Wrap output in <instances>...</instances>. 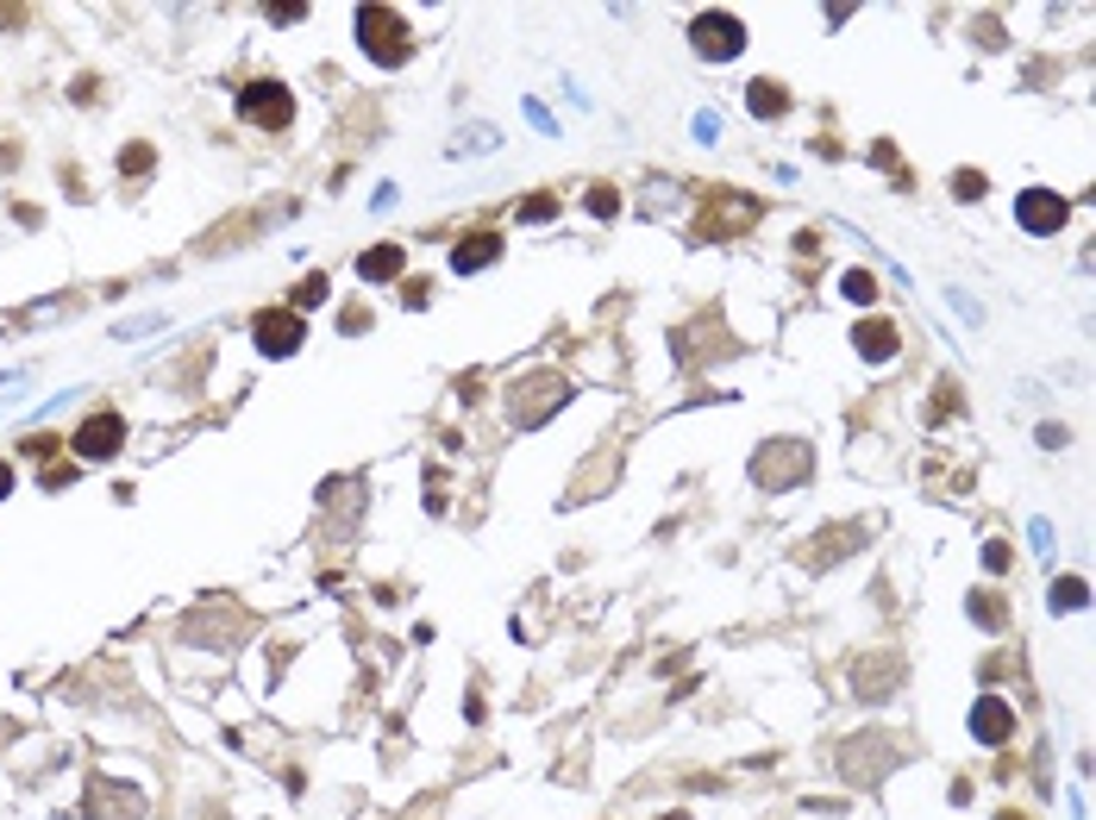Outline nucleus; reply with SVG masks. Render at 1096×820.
I'll return each instance as SVG.
<instances>
[{
  "label": "nucleus",
  "mask_w": 1096,
  "mask_h": 820,
  "mask_svg": "<svg viewBox=\"0 0 1096 820\" xmlns=\"http://www.w3.org/2000/svg\"><path fill=\"white\" fill-rule=\"evenodd\" d=\"M808 470H815V451L802 445V439H771V445H758L752 451V482L758 489H796V482H808Z\"/></svg>",
  "instance_id": "obj_1"
},
{
  "label": "nucleus",
  "mask_w": 1096,
  "mask_h": 820,
  "mask_svg": "<svg viewBox=\"0 0 1096 820\" xmlns=\"http://www.w3.org/2000/svg\"><path fill=\"white\" fill-rule=\"evenodd\" d=\"M357 45L370 50L376 63H389V70H395L414 38H407V20H401L395 7H364V13H357Z\"/></svg>",
  "instance_id": "obj_2"
},
{
  "label": "nucleus",
  "mask_w": 1096,
  "mask_h": 820,
  "mask_svg": "<svg viewBox=\"0 0 1096 820\" xmlns=\"http://www.w3.org/2000/svg\"><path fill=\"white\" fill-rule=\"evenodd\" d=\"M758 220V200L752 195H727V188H708L696 207V232L702 238H727V232H740V225Z\"/></svg>",
  "instance_id": "obj_3"
},
{
  "label": "nucleus",
  "mask_w": 1096,
  "mask_h": 820,
  "mask_svg": "<svg viewBox=\"0 0 1096 820\" xmlns=\"http://www.w3.org/2000/svg\"><path fill=\"white\" fill-rule=\"evenodd\" d=\"M897 758H902V746L890 733H865V739L840 746V771H847V783L852 776H858V783H877L884 771H897Z\"/></svg>",
  "instance_id": "obj_4"
},
{
  "label": "nucleus",
  "mask_w": 1096,
  "mask_h": 820,
  "mask_svg": "<svg viewBox=\"0 0 1096 820\" xmlns=\"http://www.w3.org/2000/svg\"><path fill=\"white\" fill-rule=\"evenodd\" d=\"M847 683H852V696H858V701L897 696V689H902V658H897V651H865V658H852Z\"/></svg>",
  "instance_id": "obj_5"
},
{
  "label": "nucleus",
  "mask_w": 1096,
  "mask_h": 820,
  "mask_svg": "<svg viewBox=\"0 0 1096 820\" xmlns=\"http://www.w3.org/2000/svg\"><path fill=\"white\" fill-rule=\"evenodd\" d=\"M239 113H245L251 125H264V132H282V125L295 120V95H289L282 82H270V75H257L245 95H239Z\"/></svg>",
  "instance_id": "obj_6"
},
{
  "label": "nucleus",
  "mask_w": 1096,
  "mask_h": 820,
  "mask_svg": "<svg viewBox=\"0 0 1096 820\" xmlns=\"http://www.w3.org/2000/svg\"><path fill=\"white\" fill-rule=\"evenodd\" d=\"M690 45H696L708 63H727V57L746 50V25L733 20V13H702V20L690 25Z\"/></svg>",
  "instance_id": "obj_7"
},
{
  "label": "nucleus",
  "mask_w": 1096,
  "mask_h": 820,
  "mask_svg": "<svg viewBox=\"0 0 1096 820\" xmlns=\"http://www.w3.org/2000/svg\"><path fill=\"white\" fill-rule=\"evenodd\" d=\"M865 539H872L865 526L840 521V526H827L821 539H808V546H796V564H802V571H833V564H840L847 551H858Z\"/></svg>",
  "instance_id": "obj_8"
},
{
  "label": "nucleus",
  "mask_w": 1096,
  "mask_h": 820,
  "mask_svg": "<svg viewBox=\"0 0 1096 820\" xmlns=\"http://www.w3.org/2000/svg\"><path fill=\"white\" fill-rule=\"evenodd\" d=\"M251 332H257V351H264V357H289V351H301V339H307V320L289 314V307H270V314L251 320Z\"/></svg>",
  "instance_id": "obj_9"
},
{
  "label": "nucleus",
  "mask_w": 1096,
  "mask_h": 820,
  "mask_svg": "<svg viewBox=\"0 0 1096 820\" xmlns=\"http://www.w3.org/2000/svg\"><path fill=\"white\" fill-rule=\"evenodd\" d=\"M564 395H571V382H564V376H551V370H539L533 382H526V389H514V420H521V426H539Z\"/></svg>",
  "instance_id": "obj_10"
},
{
  "label": "nucleus",
  "mask_w": 1096,
  "mask_h": 820,
  "mask_svg": "<svg viewBox=\"0 0 1096 820\" xmlns=\"http://www.w3.org/2000/svg\"><path fill=\"white\" fill-rule=\"evenodd\" d=\"M88 815H100V820H138V815H145V790L113 783V776H95V783H88Z\"/></svg>",
  "instance_id": "obj_11"
},
{
  "label": "nucleus",
  "mask_w": 1096,
  "mask_h": 820,
  "mask_svg": "<svg viewBox=\"0 0 1096 820\" xmlns=\"http://www.w3.org/2000/svg\"><path fill=\"white\" fill-rule=\"evenodd\" d=\"M120 445H125V420H120V414H107V407L88 414L82 432H75V451H82V457H113Z\"/></svg>",
  "instance_id": "obj_12"
},
{
  "label": "nucleus",
  "mask_w": 1096,
  "mask_h": 820,
  "mask_svg": "<svg viewBox=\"0 0 1096 820\" xmlns=\"http://www.w3.org/2000/svg\"><path fill=\"white\" fill-rule=\"evenodd\" d=\"M1065 213H1072V207H1065V195H1052V188H1027V195L1015 200V220H1022L1027 232H1059Z\"/></svg>",
  "instance_id": "obj_13"
},
{
  "label": "nucleus",
  "mask_w": 1096,
  "mask_h": 820,
  "mask_svg": "<svg viewBox=\"0 0 1096 820\" xmlns=\"http://www.w3.org/2000/svg\"><path fill=\"white\" fill-rule=\"evenodd\" d=\"M852 345H858V357H865V364H884V357H897L902 332H897L890 320H858V326H852Z\"/></svg>",
  "instance_id": "obj_14"
},
{
  "label": "nucleus",
  "mask_w": 1096,
  "mask_h": 820,
  "mask_svg": "<svg viewBox=\"0 0 1096 820\" xmlns=\"http://www.w3.org/2000/svg\"><path fill=\"white\" fill-rule=\"evenodd\" d=\"M972 733L984 739V746H1002V739L1015 733V708H1009V701H997V696H984V701L972 708Z\"/></svg>",
  "instance_id": "obj_15"
},
{
  "label": "nucleus",
  "mask_w": 1096,
  "mask_h": 820,
  "mask_svg": "<svg viewBox=\"0 0 1096 820\" xmlns=\"http://www.w3.org/2000/svg\"><path fill=\"white\" fill-rule=\"evenodd\" d=\"M496 257H501V238H496V232H471L464 245L451 250V270L471 276V270H483V264H496Z\"/></svg>",
  "instance_id": "obj_16"
},
{
  "label": "nucleus",
  "mask_w": 1096,
  "mask_h": 820,
  "mask_svg": "<svg viewBox=\"0 0 1096 820\" xmlns=\"http://www.w3.org/2000/svg\"><path fill=\"white\" fill-rule=\"evenodd\" d=\"M357 270L370 276V282H389V276L407 270V250H401V245H376V250H364V257H357Z\"/></svg>",
  "instance_id": "obj_17"
},
{
  "label": "nucleus",
  "mask_w": 1096,
  "mask_h": 820,
  "mask_svg": "<svg viewBox=\"0 0 1096 820\" xmlns=\"http://www.w3.org/2000/svg\"><path fill=\"white\" fill-rule=\"evenodd\" d=\"M746 107H752V113H765V120H783V113H790V95H783L777 82H752Z\"/></svg>",
  "instance_id": "obj_18"
},
{
  "label": "nucleus",
  "mask_w": 1096,
  "mask_h": 820,
  "mask_svg": "<svg viewBox=\"0 0 1096 820\" xmlns=\"http://www.w3.org/2000/svg\"><path fill=\"white\" fill-rule=\"evenodd\" d=\"M965 608H972V621H977V626H990V633H997V626H1009V601L990 596V589H977V596L965 601Z\"/></svg>",
  "instance_id": "obj_19"
},
{
  "label": "nucleus",
  "mask_w": 1096,
  "mask_h": 820,
  "mask_svg": "<svg viewBox=\"0 0 1096 820\" xmlns=\"http://www.w3.org/2000/svg\"><path fill=\"white\" fill-rule=\"evenodd\" d=\"M120 170L125 175H150V170H157V150H150V145H125L120 150Z\"/></svg>",
  "instance_id": "obj_20"
},
{
  "label": "nucleus",
  "mask_w": 1096,
  "mask_h": 820,
  "mask_svg": "<svg viewBox=\"0 0 1096 820\" xmlns=\"http://www.w3.org/2000/svg\"><path fill=\"white\" fill-rule=\"evenodd\" d=\"M1084 601H1091V589H1084L1077 576H1065V583H1052V608H1065V614H1072V608H1084Z\"/></svg>",
  "instance_id": "obj_21"
},
{
  "label": "nucleus",
  "mask_w": 1096,
  "mask_h": 820,
  "mask_svg": "<svg viewBox=\"0 0 1096 820\" xmlns=\"http://www.w3.org/2000/svg\"><path fill=\"white\" fill-rule=\"evenodd\" d=\"M614 207H621V195H614L608 182H596V188H589V213H596V220H608Z\"/></svg>",
  "instance_id": "obj_22"
},
{
  "label": "nucleus",
  "mask_w": 1096,
  "mask_h": 820,
  "mask_svg": "<svg viewBox=\"0 0 1096 820\" xmlns=\"http://www.w3.org/2000/svg\"><path fill=\"white\" fill-rule=\"evenodd\" d=\"M521 220H533V225H539V220H558V195H533V200L521 207Z\"/></svg>",
  "instance_id": "obj_23"
},
{
  "label": "nucleus",
  "mask_w": 1096,
  "mask_h": 820,
  "mask_svg": "<svg viewBox=\"0 0 1096 820\" xmlns=\"http://www.w3.org/2000/svg\"><path fill=\"white\" fill-rule=\"evenodd\" d=\"M965 401H959V389L952 382H940V395H934V426H947V414H959Z\"/></svg>",
  "instance_id": "obj_24"
},
{
  "label": "nucleus",
  "mask_w": 1096,
  "mask_h": 820,
  "mask_svg": "<svg viewBox=\"0 0 1096 820\" xmlns=\"http://www.w3.org/2000/svg\"><path fill=\"white\" fill-rule=\"evenodd\" d=\"M840 289H847V301H872V295H877V282H872L865 270H847V282H840Z\"/></svg>",
  "instance_id": "obj_25"
},
{
  "label": "nucleus",
  "mask_w": 1096,
  "mask_h": 820,
  "mask_svg": "<svg viewBox=\"0 0 1096 820\" xmlns=\"http://www.w3.org/2000/svg\"><path fill=\"white\" fill-rule=\"evenodd\" d=\"M320 301H326V276H307L295 289V307H320Z\"/></svg>",
  "instance_id": "obj_26"
},
{
  "label": "nucleus",
  "mask_w": 1096,
  "mask_h": 820,
  "mask_svg": "<svg viewBox=\"0 0 1096 820\" xmlns=\"http://www.w3.org/2000/svg\"><path fill=\"white\" fill-rule=\"evenodd\" d=\"M952 195H959V200H977V195H984V175H977V170H965L959 182H952Z\"/></svg>",
  "instance_id": "obj_27"
},
{
  "label": "nucleus",
  "mask_w": 1096,
  "mask_h": 820,
  "mask_svg": "<svg viewBox=\"0 0 1096 820\" xmlns=\"http://www.w3.org/2000/svg\"><path fill=\"white\" fill-rule=\"evenodd\" d=\"M984 564H990V571H1009V546H1002V539H990V546H984Z\"/></svg>",
  "instance_id": "obj_28"
},
{
  "label": "nucleus",
  "mask_w": 1096,
  "mask_h": 820,
  "mask_svg": "<svg viewBox=\"0 0 1096 820\" xmlns=\"http://www.w3.org/2000/svg\"><path fill=\"white\" fill-rule=\"evenodd\" d=\"M276 25H295V20H307V7H264Z\"/></svg>",
  "instance_id": "obj_29"
},
{
  "label": "nucleus",
  "mask_w": 1096,
  "mask_h": 820,
  "mask_svg": "<svg viewBox=\"0 0 1096 820\" xmlns=\"http://www.w3.org/2000/svg\"><path fill=\"white\" fill-rule=\"evenodd\" d=\"M339 326H345V332H364V326H370V314H364V307H345V320H339Z\"/></svg>",
  "instance_id": "obj_30"
},
{
  "label": "nucleus",
  "mask_w": 1096,
  "mask_h": 820,
  "mask_svg": "<svg viewBox=\"0 0 1096 820\" xmlns=\"http://www.w3.org/2000/svg\"><path fill=\"white\" fill-rule=\"evenodd\" d=\"M7 489H13V470H7V464H0V495H7Z\"/></svg>",
  "instance_id": "obj_31"
}]
</instances>
